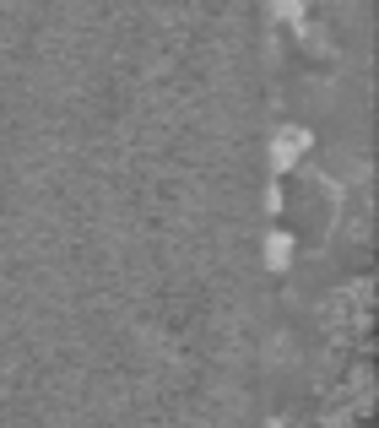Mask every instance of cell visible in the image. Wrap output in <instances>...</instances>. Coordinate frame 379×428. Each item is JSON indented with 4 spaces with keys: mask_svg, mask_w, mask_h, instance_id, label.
Listing matches in <instances>:
<instances>
[{
    "mask_svg": "<svg viewBox=\"0 0 379 428\" xmlns=\"http://www.w3.org/2000/svg\"><path fill=\"white\" fill-rule=\"evenodd\" d=\"M287 255H293V239H271V266H282Z\"/></svg>",
    "mask_w": 379,
    "mask_h": 428,
    "instance_id": "7a4b0ae2",
    "label": "cell"
},
{
    "mask_svg": "<svg viewBox=\"0 0 379 428\" xmlns=\"http://www.w3.org/2000/svg\"><path fill=\"white\" fill-rule=\"evenodd\" d=\"M298 152H309V130H293V136H276V157L287 163V157H298Z\"/></svg>",
    "mask_w": 379,
    "mask_h": 428,
    "instance_id": "6da1fadb",
    "label": "cell"
}]
</instances>
